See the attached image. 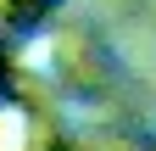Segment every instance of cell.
<instances>
[{
    "instance_id": "1",
    "label": "cell",
    "mask_w": 156,
    "mask_h": 151,
    "mask_svg": "<svg viewBox=\"0 0 156 151\" xmlns=\"http://www.w3.org/2000/svg\"><path fill=\"white\" fill-rule=\"evenodd\" d=\"M17 140H23V123H17V118H0V151H17Z\"/></svg>"
}]
</instances>
